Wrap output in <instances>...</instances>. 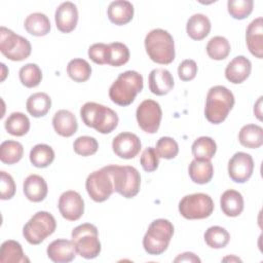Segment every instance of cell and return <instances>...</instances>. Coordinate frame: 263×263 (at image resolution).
Segmentation results:
<instances>
[{
    "label": "cell",
    "instance_id": "1",
    "mask_svg": "<svg viewBox=\"0 0 263 263\" xmlns=\"http://www.w3.org/2000/svg\"><path fill=\"white\" fill-rule=\"evenodd\" d=\"M143 76L137 71H125L117 77L109 88L111 101L119 106L130 105L143 89Z\"/></svg>",
    "mask_w": 263,
    "mask_h": 263
},
{
    "label": "cell",
    "instance_id": "2",
    "mask_svg": "<svg viewBox=\"0 0 263 263\" xmlns=\"http://www.w3.org/2000/svg\"><path fill=\"white\" fill-rule=\"evenodd\" d=\"M80 117L86 126L92 127L101 134L112 133L119 121L115 111L95 102H87L81 107Z\"/></svg>",
    "mask_w": 263,
    "mask_h": 263
},
{
    "label": "cell",
    "instance_id": "3",
    "mask_svg": "<svg viewBox=\"0 0 263 263\" xmlns=\"http://www.w3.org/2000/svg\"><path fill=\"white\" fill-rule=\"evenodd\" d=\"M233 93L223 85L211 87L206 95L204 115L209 122L222 123L234 106Z\"/></svg>",
    "mask_w": 263,
    "mask_h": 263
},
{
    "label": "cell",
    "instance_id": "4",
    "mask_svg": "<svg viewBox=\"0 0 263 263\" xmlns=\"http://www.w3.org/2000/svg\"><path fill=\"white\" fill-rule=\"evenodd\" d=\"M145 49L148 57L161 65L171 64L175 60V42L172 35L163 29H154L145 37Z\"/></svg>",
    "mask_w": 263,
    "mask_h": 263
},
{
    "label": "cell",
    "instance_id": "5",
    "mask_svg": "<svg viewBox=\"0 0 263 263\" xmlns=\"http://www.w3.org/2000/svg\"><path fill=\"white\" fill-rule=\"evenodd\" d=\"M174 234V226L166 219H156L148 227L143 247L149 255H161L166 251Z\"/></svg>",
    "mask_w": 263,
    "mask_h": 263
},
{
    "label": "cell",
    "instance_id": "6",
    "mask_svg": "<svg viewBox=\"0 0 263 263\" xmlns=\"http://www.w3.org/2000/svg\"><path fill=\"white\" fill-rule=\"evenodd\" d=\"M112 180L114 191L125 198L135 197L141 186V176L139 171L130 165H107Z\"/></svg>",
    "mask_w": 263,
    "mask_h": 263
},
{
    "label": "cell",
    "instance_id": "7",
    "mask_svg": "<svg viewBox=\"0 0 263 263\" xmlns=\"http://www.w3.org/2000/svg\"><path fill=\"white\" fill-rule=\"evenodd\" d=\"M72 240L75 243L77 254L85 259H93L101 253V242L98 229L90 223H84L75 227L72 231Z\"/></svg>",
    "mask_w": 263,
    "mask_h": 263
},
{
    "label": "cell",
    "instance_id": "8",
    "mask_svg": "<svg viewBox=\"0 0 263 263\" xmlns=\"http://www.w3.org/2000/svg\"><path fill=\"white\" fill-rule=\"evenodd\" d=\"M57 228L54 217L45 211L37 212L25 224L23 235L31 245L41 243L47 236L51 235Z\"/></svg>",
    "mask_w": 263,
    "mask_h": 263
},
{
    "label": "cell",
    "instance_id": "9",
    "mask_svg": "<svg viewBox=\"0 0 263 263\" xmlns=\"http://www.w3.org/2000/svg\"><path fill=\"white\" fill-rule=\"evenodd\" d=\"M0 50L8 60L20 62L31 54L32 47L28 39L15 34L5 27H1Z\"/></svg>",
    "mask_w": 263,
    "mask_h": 263
},
{
    "label": "cell",
    "instance_id": "10",
    "mask_svg": "<svg viewBox=\"0 0 263 263\" xmlns=\"http://www.w3.org/2000/svg\"><path fill=\"white\" fill-rule=\"evenodd\" d=\"M214 211V201L205 193H193L184 196L179 202V212L181 216L188 220L204 219L212 215Z\"/></svg>",
    "mask_w": 263,
    "mask_h": 263
},
{
    "label": "cell",
    "instance_id": "11",
    "mask_svg": "<svg viewBox=\"0 0 263 263\" xmlns=\"http://www.w3.org/2000/svg\"><path fill=\"white\" fill-rule=\"evenodd\" d=\"M85 188L89 197L96 202H103L111 196L114 192V186L107 165L88 175Z\"/></svg>",
    "mask_w": 263,
    "mask_h": 263
},
{
    "label": "cell",
    "instance_id": "12",
    "mask_svg": "<svg viewBox=\"0 0 263 263\" xmlns=\"http://www.w3.org/2000/svg\"><path fill=\"white\" fill-rule=\"evenodd\" d=\"M136 117L139 126L145 133L155 134L159 128L162 117L160 105L153 100H145L138 106Z\"/></svg>",
    "mask_w": 263,
    "mask_h": 263
},
{
    "label": "cell",
    "instance_id": "13",
    "mask_svg": "<svg viewBox=\"0 0 263 263\" xmlns=\"http://www.w3.org/2000/svg\"><path fill=\"white\" fill-rule=\"evenodd\" d=\"M254 171V160L249 153L236 152L228 162V175L235 183L247 182Z\"/></svg>",
    "mask_w": 263,
    "mask_h": 263
},
{
    "label": "cell",
    "instance_id": "14",
    "mask_svg": "<svg viewBox=\"0 0 263 263\" xmlns=\"http://www.w3.org/2000/svg\"><path fill=\"white\" fill-rule=\"evenodd\" d=\"M58 208L63 218L68 221H76L84 213V201L78 192L68 190L61 194Z\"/></svg>",
    "mask_w": 263,
    "mask_h": 263
},
{
    "label": "cell",
    "instance_id": "15",
    "mask_svg": "<svg viewBox=\"0 0 263 263\" xmlns=\"http://www.w3.org/2000/svg\"><path fill=\"white\" fill-rule=\"evenodd\" d=\"M141 148L142 144L139 137L128 132L118 134L112 142L113 152L123 159H132L136 157Z\"/></svg>",
    "mask_w": 263,
    "mask_h": 263
},
{
    "label": "cell",
    "instance_id": "16",
    "mask_svg": "<svg viewBox=\"0 0 263 263\" xmlns=\"http://www.w3.org/2000/svg\"><path fill=\"white\" fill-rule=\"evenodd\" d=\"M46 253L52 262L68 263L75 259L77 251L73 240L59 238L48 245Z\"/></svg>",
    "mask_w": 263,
    "mask_h": 263
},
{
    "label": "cell",
    "instance_id": "17",
    "mask_svg": "<svg viewBox=\"0 0 263 263\" xmlns=\"http://www.w3.org/2000/svg\"><path fill=\"white\" fill-rule=\"evenodd\" d=\"M55 25L62 33L72 32L78 22V10L74 3L70 1L63 2L59 5L54 14Z\"/></svg>",
    "mask_w": 263,
    "mask_h": 263
},
{
    "label": "cell",
    "instance_id": "18",
    "mask_svg": "<svg viewBox=\"0 0 263 263\" xmlns=\"http://www.w3.org/2000/svg\"><path fill=\"white\" fill-rule=\"evenodd\" d=\"M149 89L156 96H164L168 93L174 85V78L171 72L166 69H153L148 77Z\"/></svg>",
    "mask_w": 263,
    "mask_h": 263
},
{
    "label": "cell",
    "instance_id": "19",
    "mask_svg": "<svg viewBox=\"0 0 263 263\" xmlns=\"http://www.w3.org/2000/svg\"><path fill=\"white\" fill-rule=\"evenodd\" d=\"M246 41L250 52L258 59L263 57V18L257 17L247 28Z\"/></svg>",
    "mask_w": 263,
    "mask_h": 263
},
{
    "label": "cell",
    "instance_id": "20",
    "mask_svg": "<svg viewBox=\"0 0 263 263\" xmlns=\"http://www.w3.org/2000/svg\"><path fill=\"white\" fill-rule=\"evenodd\" d=\"M252 64L243 55L235 57L225 69V77L233 84L242 83L250 76Z\"/></svg>",
    "mask_w": 263,
    "mask_h": 263
},
{
    "label": "cell",
    "instance_id": "21",
    "mask_svg": "<svg viewBox=\"0 0 263 263\" xmlns=\"http://www.w3.org/2000/svg\"><path fill=\"white\" fill-rule=\"evenodd\" d=\"M23 190L25 196L33 202L44 200L48 192L46 181L39 175L28 176L24 181Z\"/></svg>",
    "mask_w": 263,
    "mask_h": 263
},
{
    "label": "cell",
    "instance_id": "22",
    "mask_svg": "<svg viewBox=\"0 0 263 263\" xmlns=\"http://www.w3.org/2000/svg\"><path fill=\"white\" fill-rule=\"evenodd\" d=\"M52 125L55 133L62 137L69 138L73 136L78 128L75 115L69 110H59L52 117Z\"/></svg>",
    "mask_w": 263,
    "mask_h": 263
},
{
    "label": "cell",
    "instance_id": "23",
    "mask_svg": "<svg viewBox=\"0 0 263 263\" xmlns=\"http://www.w3.org/2000/svg\"><path fill=\"white\" fill-rule=\"evenodd\" d=\"M107 14L111 23L122 26L133 20L134 6L129 1L116 0L109 4Z\"/></svg>",
    "mask_w": 263,
    "mask_h": 263
},
{
    "label": "cell",
    "instance_id": "24",
    "mask_svg": "<svg viewBox=\"0 0 263 263\" xmlns=\"http://www.w3.org/2000/svg\"><path fill=\"white\" fill-rule=\"evenodd\" d=\"M211 22L209 17L202 13H195L189 17L186 24V32L193 40L204 39L211 31Z\"/></svg>",
    "mask_w": 263,
    "mask_h": 263
},
{
    "label": "cell",
    "instance_id": "25",
    "mask_svg": "<svg viewBox=\"0 0 263 263\" xmlns=\"http://www.w3.org/2000/svg\"><path fill=\"white\" fill-rule=\"evenodd\" d=\"M220 204L222 212L226 216L237 217L243 211V197L238 191L229 189L221 195Z\"/></svg>",
    "mask_w": 263,
    "mask_h": 263
},
{
    "label": "cell",
    "instance_id": "26",
    "mask_svg": "<svg viewBox=\"0 0 263 263\" xmlns=\"http://www.w3.org/2000/svg\"><path fill=\"white\" fill-rule=\"evenodd\" d=\"M190 179L196 184L209 183L214 175V166L210 160L193 159L188 167Z\"/></svg>",
    "mask_w": 263,
    "mask_h": 263
},
{
    "label": "cell",
    "instance_id": "27",
    "mask_svg": "<svg viewBox=\"0 0 263 263\" xmlns=\"http://www.w3.org/2000/svg\"><path fill=\"white\" fill-rule=\"evenodd\" d=\"M0 262L1 263H25V262H30V260L24 254L23 248L20 242L12 239H8L1 245Z\"/></svg>",
    "mask_w": 263,
    "mask_h": 263
},
{
    "label": "cell",
    "instance_id": "28",
    "mask_svg": "<svg viewBox=\"0 0 263 263\" xmlns=\"http://www.w3.org/2000/svg\"><path fill=\"white\" fill-rule=\"evenodd\" d=\"M51 107V99L45 92H35L31 95L27 102L26 108L30 115L33 117L45 116Z\"/></svg>",
    "mask_w": 263,
    "mask_h": 263
},
{
    "label": "cell",
    "instance_id": "29",
    "mask_svg": "<svg viewBox=\"0 0 263 263\" xmlns=\"http://www.w3.org/2000/svg\"><path fill=\"white\" fill-rule=\"evenodd\" d=\"M238 140L243 147L257 149L263 144V128L252 123L243 125L239 130Z\"/></svg>",
    "mask_w": 263,
    "mask_h": 263
},
{
    "label": "cell",
    "instance_id": "30",
    "mask_svg": "<svg viewBox=\"0 0 263 263\" xmlns=\"http://www.w3.org/2000/svg\"><path fill=\"white\" fill-rule=\"evenodd\" d=\"M27 32L33 36H45L50 31V22L48 17L41 12H34L29 14L24 23Z\"/></svg>",
    "mask_w": 263,
    "mask_h": 263
},
{
    "label": "cell",
    "instance_id": "31",
    "mask_svg": "<svg viewBox=\"0 0 263 263\" xmlns=\"http://www.w3.org/2000/svg\"><path fill=\"white\" fill-rule=\"evenodd\" d=\"M54 159L53 149L46 144H37L30 151L31 163L39 168L47 167Z\"/></svg>",
    "mask_w": 263,
    "mask_h": 263
},
{
    "label": "cell",
    "instance_id": "32",
    "mask_svg": "<svg viewBox=\"0 0 263 263\" xmlns=\"http://www.w3.org/2000/svg\"><path fill=\"white\" fill-rule=\"evenodd\" d=\"M4 127L8 134L16 137H22L29 132L30 120L28 116L24 113L13 112L6 118Z\"/></svg>",
    "mask_w": 263,
    "mask_h": 263
},
{
    "label": "cell",
    "instance_id": "33",
    "mask_svg": "<svg viewBox=\"0 0 263 263\" xmlns=\"http://www.w3.org/2000/svg\"><path fill=\"white\" fill-rule=\"evenodd\" d=\"M191 151L195 159L211 160L216 154L217 144L210 137H199L193 142Z\"/></svg>",
    "mask_w": 263,
    "mask_h": 263
},
{
    "label": "cell",
    "instance_id": "34",
    "mask_svg": "<svg viewBox=\"0 0 263 263\" xmlns=\"http://www.w3.org/2000/svg\"><path fill=\"white\" fill-rule=\"evenodd\" d=\"M24 154V147L20 142L7 140L0 145V160L5 164L18 162Z\"/></svg>",
    "mask_w": 263,
    "mask_h": 263
},
{
    "label": "cell",
    "instance_id": "35",
    "mask_svg": "<svg viewBox=\"0 0 263 263\" xmlns=\"http://www.w3.org/2000/svg\"><path fill=\"white\" fill-rule=\"evenodd\" d=\"M231 51L229 41L223 36H215L210 39L206 44L208 55L216 61L224 60Z\"/></svg>",
    "mask_w": 263,
    "mask_h": 263
},
{
    "label": "cell",
    "instance_id": "36",
    "mask_svg": "<svg viewBox=\"0 0 263 263\" xmlns=\"http://www.w3.org/2000/svg\"><path fill=\"white\" fill-rule=\"evenodd\" d=\"M67 73L76 82H85L91 75V67L83 59H73L68 63Z\"/></svg>",
    "mask_w": 263,
    "mask_h": 263
},
{
    "label": "cell",
    "instance_id": "37",
    "mask_svg": "<svg viewBox=\"0 0 263 263\" xmlns=\"http://www.w3.org/2000/svg\"><path fill=\"white\" fill-rule=\"evenodd\" d=\"M205 243L213 249H222L226 247L230 240V234L221 226H212L204 232Z\"/></svg>",
    "mask_w": 263,
    "mask_h": 263
},
{
    "label": "cell",
    "instance_id": "38",
    "mask_svg": "<svg viewBox=\"0 0 263 263\" xmlns=\"http://www.w3.org/2000/svg\"><path fill=\"white\" fill-rule=\"evenodd\" d=\"M20 81L26 87L32 88L39 85L42 80V72L39 66L33 63L26 64L20 69L18 72Z\"/></svg>",
    "mask_w": 263,
    "mask_h": 263
},
{
    "label": "cell",
    "instance_id": "39",
    "mask_svg": "<svg viewBox=\"0 0 263 263\" xmlns=\"http://www.w3.org/2000/svg\"><path fill=\"white\" fill-rule=\"evenodd\" d=\"M254 7L253 0H228L227 10L229 14L235 20H243L248 17Z\"/></svg>",
    "mask_w": 263,
    "mask_h": 263
},
{
    "label": "cell",
    "instance_id": "40",
    "mask_svg": "<svg viewBox=\"0 0 263 263\" xmlns=\"http://www.w3.org/2000/svg\"><path fill=\"white\" fill-rule=\"evenodd\" d=\"M110 58L108 65L113 67H120L126 64L129 60V50L127 46L121 42H112L109 44Z\"/></svg>",
    "mask_w": 263,
    "mask_h": 263
},
{
    "label": "cell",
    "instance_id": "41",
    "mask_svg": "<svg viewBox=\"0 0 263 263\" xmlns=\"http://www.w3.org/2000/svg\"><path fill=\"white\" fill-rule=\"evenodd\" d=\"M73 148L75 153L78 155L90 156L98 151L99 143L93 137L81 136L74 141Z\"/></svg>",
    "mask_w": 263,
    "mask_h": 263
},
{
    "label": "cell",
    "instance_id": "42",
    "mask_svg": "<svg viewBox=\"0 0 263 263\" xmlns=\"http://www.w3.org/2000/svg\"><path fill=\"white\" fill-rule=\"evenodd\" d=\"M155 149L158 156L164 159H173L179 153L178 143L171 137H161L157 141Z\"/></svg>",
    "mask_w": 263,
    "mask_h": 263
},
{
    "label": "cell",
    "instance_id": "43",
    "mask_svg": "<svg viewBox=\"0 0 263 263\" xmlns=\"http://www.w3.org/2000/svg\"><path fill=\"white\" fill-rule=\"evenodd\" d=\"M88 57L93 63L98 65L108 64L110 58L109 44L95 43L90 45L88 48Z\"/></svg>",
    "mask_w": 263,
    "mask_h": 263
},
{
    "label": "cell",
    "instance_id": "44",
    "mask_svg": "<svg viewBox=\"0 0 263 263\" xmlns=\"http://www.w3.org/2000/svg\"><path fill=\"white\" fill-rule=\"evenodd\" d=\"M140 163L145 172H154L159 164V156L153 147L146 148L140 158Z\"/></svg>",
    "mask_w": 263,
    "mask_h": 263
},
{
    "label": "cell",
    "instance_id": "45",
    "mask_svg": "<svg viewBox=\"0 0 263 263\" xmlns=\"http://www.w3.org/2000/svg\"><path fill=\"white\" fill-rule=\"evenodd\" d=\"M1 181H0V189H1V199L7 200L14 196L15 194V183L13 178L4 171H1Z\"/></svg>",
    "mask_w": 263,
    "mask_h": 263
},
{
    "label": "cell",
    "instance_id": "46",
    "mask_svg": "<svg viewBox=\"0 0 263 263\" xmlns=\"http://www.w3.org/2000/svg\"><path fill=\"white\" fill-rule=\"evenodd\" d=\"M197 74V65L193 60L187 59L180 63L178 67V76L183 81H190L194 79Z\"/></svg>",
    "mask_w": 263,
    "mask_h": 263
},
{
    "label": "cell",
    "instance_id": "47",
    "mask_svg": "<svg viewBox=\"0 0 263 263\" xmlns=\"http://www.w3.org/2000/svg\"><path fill=\"white\" fill-rule=\"evenodd\" d=\"M174 262H200V259L191 252H185L175 258Z\"/></svg>",
    "mask_w": 263,
    "mask_h": 263
},
{
    "label": "cell",
    "instance_id": "48",
    "mask_svg": "<svg viewBox=\"0 0 263 263\" xmlns=\"http://www.w3.org/2000/svg\"><path fill=\"white\" fill-rule=\"evenodd\" d=\"M261 106H262V97H260L259 99H258V101H257V103L255 104V106H254V113H255V115L257 116V118L259 119V120H262V111H261Z\"/></svg>",
    "mask_w": 263,
    "mask_h": 263
},
{
    "label": "cell",
    "instance_id": "49",
    "mask_svg": "<svg viewBox=\"0 0 263 263\" xmlns=\"http://www.w3.org/2000/svg\"><path fill=\"white\" fill-rule=\"evenodd\" d=\"M223 261H235V262H241V260L235 256H228L223 259Z\"/></svg>",
    "mask_w": 263,
    "mask_h": 263
}]
</instances>
